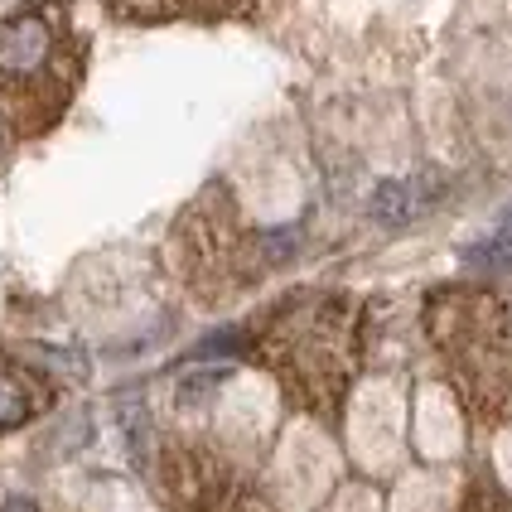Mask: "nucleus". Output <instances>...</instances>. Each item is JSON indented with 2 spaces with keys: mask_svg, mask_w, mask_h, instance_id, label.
Returning a JSON list of instances; mask_svg holds the SVG:
<instances>
[{
  "mask_svg": "<svg viewBox=\"0 0 512 512\" xmlns=\"http://www.w3.org/2000/svg\"><path fill=\"white\" fill-rule=\"evenodd\" d=\"M247 353L281 382L285 401L339 426L368 353V310L348 290H295L242 334Z\"/></svg>",
  "mask_w": 512,
  "mask_h": 512,
  "instance_id": "obj_1",
  "label": "nucleus"
},
{
  "mask_svg": "<svg viewBox=\"0 0 512 512\" xmlns=\"http://www.w3.org/2000/svg\"><path fill=\"white\" fill-rule=\"evenodd\" d=\"M87 68V39L73 0H20L0 20V136L34 141L73 107Z\"/></svg>",
  "mask_w": 512,
  "mask_h": 512,
  "instance_id": "obj_2",
  "label": "nucleus"
},
{
  "mask_svg": "<svg viewBox=\"0 0 512 512\" xmlns=\"http://www.w3.org/2000/svg\"><path fill=\"white\" fill-rule=\"evenodd\" d=\"M426 339L469 430H493L512 406V305L479 285L435 290L426 300Z\"/></svg>",
  "mask_w": 512,
  "mask_h": 512,
  "instance_id": "obj_3",
  "label": "nucleus"
},
{
  "mask_svg": "<svg viewBox=\"0 0 512 512\" xmlns=\"http://www.w3.org/2000/svg\"><path fill=\"white\" fill-rule=\"evenodd\" d=\"M276 237L242 228V213L223 184H208L174 223V261L199 300H228L276 261Z\"/></svg>",
  "mask_w": 512,
  "mask_h": 512,
  "instance_id": "obj_4",
  "label": "nucleus"
},
{
  "mask_svg": "<svg viewBox=\"0 0 512 512\" xmlns=\"http://www.w3.org/2000/svg\"><path fill=\"white\" fill-rule=\"evenodd\" d=\"M160 493L174 512H271L247 464L213 440H165Z\"/></svg>",
  "mask_w": 512,
  "mask_h": 512,
  "instance_id": "obj_5",
  "label": "nucleus"
},
{
  "mask_svg": "<svg viewBox=\"0 0 512 512\" xmlns=\"http://www.w3.org/2000/svg\"><path fill=\"white\" fill-rule=\"evenodd\" d=\"M54 382L44 377L39 368L20 363L5 343H0V435L20 430L25 421H34L39 411L54 406Z\"/></svg>",
  "mask_w": 512,
  "mask_h": 512,
  "instance_id": "obj_6",
  "label": "nucleus"
},
{
  "mask_svg": "<svg viewBox=\"0 0 512 512\" xmlns=\"http://www.w3.org/2000/svg\"><path fill=\"white\" fill-rule=\"evenodd\" d=\"M126 25H165V20H247L266 0H102Z\"/></svg>",
  "mask_w": 512,
  "mask_h": 512,
  "instance_id": "obj_7",
  "label": "nucleus"
},
{
  "mask_svg": "<svg viewBox=\"0 0 512 512\" xmlns=\"http://www.w3.org/2000/svg\"><path fill=\"white\" fill-rule=\"evenodd\" d=\"M455 512H512V493L498 484L493 469H474L469 484H464V493H459Z\"/></svg>",
  "mask_w": 512,
  "mask_h": 512,
  "instance_id": "obj_8",
  "label": "nucleus"
},
{
  "mask_svg": "<svg viewBox=\"0 0 512 512\" xmlns=\"http://www.w3.org/2000/svg\"><path fill=\"white\" fill-rule=\"evenodd\" d=\"M372 213L382 218V223H406L411 213H416V203H411V189L406 184H382L377 194H372Z\"/></svg>",
  "mask_w": 512,
  "mask_h": 512,
  "instance_id": "obj_9",
  "label": "nucleus"
},
{
  "mask_svg": "<svg viewBox=\"0 0 512 512\" xmlns=\"http://www.w3.org/2000/svg\"><path fill=\"white\" fill-rule=\"evenodd\" d=\"M0 512H39V508H34L29 498H10V503H5V508H0Z\"/></svg>",
  "mask_w": 512,
  "mask_h": 512,
  "instance_id": "obj_10",
  "label": "nucleus"
}]
</instances>
